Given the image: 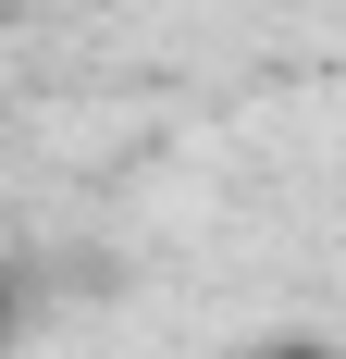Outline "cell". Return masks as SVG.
I'll return each mask as SVG.
<instances>
[]
</instances>
